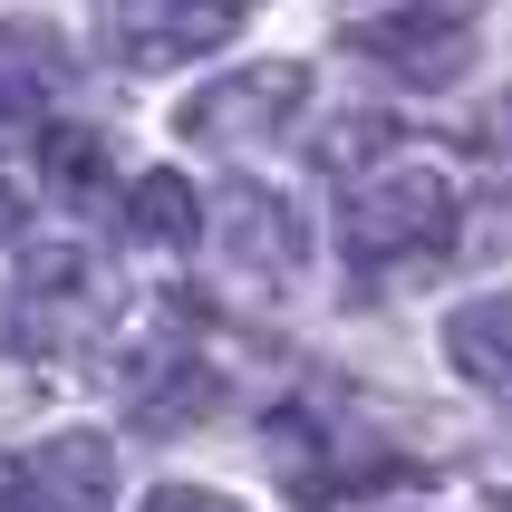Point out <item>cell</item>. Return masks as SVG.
<instances>
[{
	"instance_id": "1",
	"label": "cell",
	"mask_w": 512,
	"mask_h": 512,
	"mask_svg": "<svg viewBox=\"0 0 512 512\" xmlns=\"http://www.w3.org/2000/svg\"><path fill=\"white\" fill-rule=\"evenodd\" d=\"M455 165L445 155H377L368 174H348L339 194V232L358 261H406V252H435L455 232Z\"/></svg>"
},
{
	"instance_id": "3",
	"label": "cell",
	"mask_w": 512,
	"mask_h": 512,
	"mask_svg": "<svg viewBox=\"0 0 512 512\" xmlns=\"http://www.w3.org/2000/svg\"><path fill=\"white\" fill-rule=\"evenodd\" d=\"M348 39H358L377 68L416 78V87H445V78H464V68H474V29H464L455 10H397V20H358Z\"/></svg>"
},
{
	"instance_id": "12",
	"label": "cell",
	"mask_w": 512,
	"mask_h": 512,
	"mask_svg": "<svg viewBox=\"0 0 512 512\" xmlns=\"http://www.w3.org/2000/svg\"><path fill=\"white\" fill-rule=\"evenodd\" d=\"M484 493H493V512H512V455H503V464L484 474Z\"/></svg>"
},
{
	"instance_id": "4",
	"label": "cell",
	"mask_w": 512,
	"mask_h": 512,
	"mask_svg": "<svg viewBox=\"0 0 512 512\" xmlns=\"http://www.w3.org/2000/svg\"><path fill=\"white\" fill-rule=\"evenodd\" d=\"M20 493L29 512H107L116 503V455L107 435H49L20 455Z\"/></svg>"
},
{
	"instance_id": "5",
	"label": "cell",
	"mask_w": 512,
	"mask_h": 512,
	"mask_svg": "<svg viewBox=\"0 0 512 512\" xmlns=\"http://www.w3.org/2000/svg\"><path fill=\"white\" fill-rule=\"evenodd\" d=\"M242 10H252V0H126V58H145V68L194 58V49H213V39H232Z\"/></svg>"
},
{
	"instance_id": "6",
	"label": "cell",
	"mask_w": 512,
	"mask_h": 512,
	"mask_svg": "<svg viewBox=\"0 0 512 512\" xmlns=\"http://www.w3.org/2000/svg\"><path fill=\"white\" fill-rule=\"evenodd\" d=\"M68 87V49H58L49 29H29V20H0V116L20 126V116H39Z\"/></svg>"
},
{
	"instance_id": "10",
	"label": "cell",
	"mask_w": 512,
	"mask_h": 512,
	"mask_svg": "<svg viewBox=\"0 0 512 512\" xmlns=\"http://www.w3.org/2000/svg\"><path fill=\"white\" fill-rule=\"evenodd\" d=\"M49 165H58V194H97L107 145H97V136H49Z\"/></svg>"
},
{
	"instance_id": "8",
	"label": "cell",
	"mask_w": 512,
	"mask_h": 512,
	"mask_svg": "<svg viewBox=\"0 0 512 512\" xmlns=\"http://www.w3.org/2000/svg\"><path fill=\"white\" fill-rule=\"evenodd\" d=\"M223 242H232V261H252V271H271V281H290V252H300L281 194H232L223 203Z\"/></svg>"
},
{
	"instance_id": "2",
	"label": "cell",
	"mask_w": 512,
	"mask_h": 512,
	"mask_svg": "<svg viewBox=\"0 0 512 512\" xmlns=\"http://www.w3.org/2000/svg\"><path fill=\"white\" fill-rule=\"evenodd\" d=\"M300 116V68H242V78L203 87L184 107V136L194 145H252V136H281Z\"/></svg>"
},
{
	"instance_id": "7",
	"label": "cell",
	"mask_w": 512,
	"mask_h": 512,
	"mask_svg": "<svg viewBox=\"0 0 512 512\" xmlns=\"http://www.w3.org/2000/svg\"><path fill=\"white\" fill-rule=\"evenodd\" d=\"M445 358H455L474 387H503L512 397V290H484L445 319Z\"/></svg>"
},
{
	"instance_id": "9",
	"label": "cell",
	"mask_w": 512,
	"mask_h": 512,
	"mask_svg": "<svg viewBox=\"0 0 512 512\" xmlns=\"http://www.w3.org/2000/svg\"><path fill=\"white\" fill-rule=\"evenodd\" d=\"M126 223H136V242H155V252H184L203 223V203L184 174H136V194H126Z\"/></svg>"
},
{
	"instance_id": "11",
	"label": "cell",
	"mask_w": 512,
	"mask_h": 512,
	"mask_svg": "<svg viewBox=\"0 0 512 512\" xmlns=\"http://www.w3.org/2000/svg\"><path fill=\"white\" fill-rule=\"evenodd\" d=\"M145 512H242V503H232V493H203V484H155Z\"/></svg>"
}]
</instances>
